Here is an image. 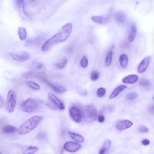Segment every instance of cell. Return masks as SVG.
I'll list each match as a JSON object with an SVG mask.
<instances>
[{
    "label": "cell",
    "mask_w": 154,
    "mask_h": 154,
    "mask_svg": "<svg viewBox=\"0 0 154 154\" xmlns=\"http://www.w3.org/2000/svg\"><path fill=\"white\" fill-rule=\"evenodd\" d=\"M88 61L87 57L85 55L83 56L80 61V64L81 67H82L83 68H86L88 66Z\"/></svg>",
    "instance_id": "obj_29"
},
{
    "label": "cell",
    "mask_w": 154,
    "mask_h": 154,
    "mask_svg": "<svg viewBox=\"0 0 154 154\" xmlns=\"http://www.w3.org/2000/svg\"><path fill=\"white\" fill-rule=\"evenodd\" d=\"M16 106V96L13 90H10L7 94L5 108L8 113H12Z\"/></svg>",
    "instance_id": "obj_4"
},
{
    "label": "cell",
    "mask_w": 154,
    "mask_h": 154,
    "mask_svg": "<svg viewBox=\"0 0 154 154\" xmlns=\"http://www.w3.org/2000/svg\"><path fill=\"white\" fill-rule=\"evenodd\" d=\"M99 73L96 70H93L90 74V79L91 81H97L99 79Z\"/></svg>",
    "instance_id": "obj_28"
},
{
    "label": "cell",
    "mask_w": 154,
    "mask_h": 154,
    "mask_svg": "<svg viewBox=\"0 0 154 154\" xmlns=\"http://www.w3.org/2000/svg\"><path fill=\"white\" fill-rule=\"evenodd\" d=\"M141 143L144 146H148L149 144H150V141L148 140V139H143L142 141H141Z\"/></svg>",
    "instance_id": "obj_34"
},
{
    "label": "cell",
    "mask_w": 154,
    "mask_h": 154,
    "mask_svg": "<svg viewBox=\"0 0 154 154\" xmlns=\"http://www.w3.org/2000/svg\"><path fill=\"white\" fill-rule=\"evenodd\" d=\"M67 63H68L67 59H66V58H63V59H61V60H60L59 61H58V62L55 64V67H56L57 69L61 70V69H64V68L66 66Z\"/></svg>",
    "instance_id": "obj_24"
},
{
    "label": "cell",
    "mask_w": 154,
    "mask_h": 154,
    "mask_svg": "<svg viewBox=\"0 0 154 154\" xmlns=\"http://www.w3.org/2000/svg\"><path fill=\"white\" fill-rule=\"evenodd\" d=\"M48 98L49 100L59 109L64 110L65 109V106L63 102L60 99H58L54 94L52 93H49Z\"/></svg>",
    "instance_id": "obj_10"
},
{
    "label": "cell",
    "mask_w": 154,
    "mask_h": 154,
    "mask_svg": "<svg viewBox=\"0 0 154 154\" xmlns=\"http://www.w3.org/2000/svg\"><path fill=\"white\" fill-rule=\"evenodd\" d=\"M26 84L29 88L34 90H39L40 89V86L37 83L32 81H28L26 82Z\"/></svg>",
    "instance_id": "obj_26"
},
{
    "label": "cell",
    "mask_w": 154,
    "mask_h": 154,
    "mask_svg": "<svg viewBox=\"0 0 154 154\" xmlns=\"http://www.w3.org/2000/svg\"><path fill=\"white\" fill-rule=\"evenodd\" d=\"M17 130V129L14 126L10 125H5L2 129V132L5 134H13L15 133Z\"/></svg>",
    "instance_id": "obj_16"
},
{
    "label": "cell",
    "mask_w": 154,
    "mask_h": 154,
    "mask_svg": "<svg viewBox=\"0 0 154 154\" xmlns=\"http://www.w3.org/2000/svg\"><path fill=\"white\" fill-rule=\"evenodd\" d=\"M84 114L85 119L89 121H94L97 117V109L93 104L86 105L84 107Z\"/></svg>",
    "instance_id": "obj_5"
},
{
    "label": "cell",
    "mask_w": 154,
    "mask_h": 154,
    "mask_svg": "<svg viewBox=\"0 0 154 154\" xmlns=\"http://www.w3.org/2000/svg\"><path fill=\"white\" fill-rule=\"evenodd\" d=\"M149 111H150L152 114H154V106H153V105H150V106L149 107Z\"/></svg>",
    "instance_id": "obj_40"
},
{
    "label": "cell",
    "mask_w": 154,
    "mask_h": 154,
    "mask_svg": "<svg viewBox=\"0 0 154 154\" xmlns=\"http://www.w3.org/2000/svg\"><path fill=\"white\" fill-rule=\"evenodd\" d=\"M150 60H151V57L150 56H147L141 60L137 69L138 72L139 73H143L146 72V70L149 67Z\"/></svg>",
    "instance_id": "obj_11"
},
{
    "label": "cell",
    "mask_w": 154,
    "mask_h": 154,
    "mask_svg": "<svg viewBox=\"0 0 154 154\" xmlns=\"http://www.w3.org/2000/svg\"><path fill=\"white\" fill-rule=\"evenodd\" d=\"M41 102L40 100L29 97L23 101L20 105V108L23 111L26 113H32L35 111L40 106Z\"/></svg>",
    "instance_id": "obj_3"
},
{
    "label": "cell",
    "mask_w": 154,
    "mask_h": 154,
    "mask_svg": "<svg viewBox=\"0 0 154 154\" xmlns=\"http://www.w3.org/2000/svg\"><path fill=\"white\" fill-rule=\"evenodd\" d=\"M126 85H120L119 86H118L117 87H116L113 91L111 93V94L109 96V99H114L115 97H116L120 93H121L122 91H123L126 88Z\"/></svg>",
    "instance_id": "obj_18"
},
{
    "label": "cell",
    "mask_w": 154,
    "mask_h": 154,
    "mask_svg": "<svg viewBox=\"0 0 154 154\" xmlns=\"http://www.w3.org/2000/svg\"><path fill=\"white\" fill-rule=\"evenodd\" d=\"M17 3L19 5H22L24 10V0H17Z\"/></svg>",
    "instance_id": "obj_39"
},
{
    "label": "cell",
    "mask_w": 154,
    "mask_h": 154,
    "mask_svg": "<svg viewBox=\"0 0 154 154\" xmlns=\"http://www.w3.org/2000/svg\"><path fill=\"white\" fill-rule=\"evenodd\" d=\"M139 78L137 75L135 74H132L129 75L125 78H123L122 82L125 84H135V82H137Z\"/></svg>",
    "instance_id": "obj_14"
},
{
    "label": "cell",
    "mask_w": 154,
    "mask_h": 154,
    "mask_svg": "<svg viewBox=\"0 0 154 154\" xmlns=\"http://www.w3.org/2000/svg\"><path fill=\"white\" fill-rule=\"evenodd\" d=\"M43 38L42 37H38L35 38L34 40H28L25 42L26 46H37L38 45H40Z\"/></svg>",
    "instance_id": "obj_23"
},
{
    "label": "cell",
    "mask_w": 154,
    "mask_h": 154,
    "mask_svg": "<svg viewBox=\"0 0 154 154\" xmlns=\"http://www.w3.org/2000/svg\"><path fill=\"white\" fill-rule=\"evenodd\" d=\"M69 115L71 119L76 123H79L82 119V112L80 109L75 106H72L69 108Z\"/></svg>",
    "instance_id": "obj_6"
},
{
    "label": "cell",
    "mask_w": 154,
    "mask_h": 154,
    "mask_svg": "<svg viewBox=\"0 0 154 154\" xmlns=\"http://www.w3.org/2000/svg\"><path fill=\"white\" fill-rule=\"evenodd\" d=\"M106 150H107L106 149H104L103 147H101L100 150H99V154H105Z\"/></svg>",
    "instance_id": "obj_38"
},
{
    "label": "cell",
    "mask_w": 154,
    "mask_h": 154,
    "mask_svg": "<svg viewBox=\"0 0 154 154\" xmlns=\"http://www.w3.org/2000/svg\"><path fill=\"white\" fill-rule=\"evenodd\" d=\"M63 148L68 152L74 153L79 150L81 148V145L75 142L67 141L64 143Z\"/></svg>",
    "instance_id": "obj_9"
},
{
    "label": "cell",
    "mask_w": 154,
    "mask_h": 154,
    "mask_svg": "<svg viewBox=\"0 0 154 154\" xmlns=\"http://www.w3.org/2000/svg\"><path fill=\"white\" fill-rule=\"evenodd\" d=\"M4 105V100L2 96L0 94V108H2Z\"/></svg>",
    "instance_id": "obj_37"
},
{
    "label": "cell",
    "mask_w": 154,
    "mask_h": 154,
    "mask_svg": "<svg viewBox=\"0 0 154 154\" xmlns=\"http://www.w3.org/2000/svg\"><path fill=\"white\" fill-rule=\"evenodd\" d=\"M139 84H140V85H141L142 87H148L150 86V85H151L148 79H144V78L141 79L139 81Z\"/></svg>",
    "instance_id": "obj_27"
},
{
    "label": "cell",
    "mask_w": 154,
    "mask_h": 154,
    "mask_svg": "<svg viewBox=\"0 0 154 154\" xmlns=\"http://www.w3.org/2000/svg\"><path fill=\"white\" fill-rule=\"evenodd\" d=\"M91 19L93 22L97 23V24H106L109 19L108 17H103V16H93L91 17Z\"/></svg>",
    "instance_id": "obj_15"
},
{
    "label": "cell",
    "mask_w": 154,
    "mask_h": 154,
    "mask_svg": "<svg viewBox=\"0 0 154 154\" xmlns=\"http://www.w3.org/2000/svg\"><path fill=\"white\" fill-rule=\"evenodd\" d=\"M18 35L20 40L24 41L27 38V31L25 28L23 26H20L18 29Z\"/></svg>",
    "instance_id": "obj_21"
},
{
    "label": "cell",
    "mask_w": 154,
    "mask_h": 154,
    "mask_svg": "<svg viewBox=\"0 0 154 154\" xmlns=\"http://www.w3.org/2000/svg\"><path fill=\"white\" fill-rule=\"evenodd\" d=\"M104 120H105V117L102 114H100L98 116V121H99V122L102 123V122H104Z\"/></svg>",
    "instance_id": "obj_36"
},
{
    "label": "cell",
    "mask_w": 154,
    "mask_h": 154,
    "mask_svg": "<svg viewBox=\"0 0 154 154\" xmlns=\"http://www.w3.org/2000/svg\"><path fill=\"white\" fill-rule=\"evenodd\" d=\"M45 84H46L48 85H49L54 91H55L57 93L61 94V93H63L66 91V87L64 86H63V85H61L60 84L58 83H52L50 81H48V79L46 78V77L45 78H44L43 79V81H42Z\"/></svg>",
    "instance_id": "obj_7"
},
{
    "label": "cell",
    "mask_w": 154,
    "mask_h": 154,
    "mask_svg": "<svg viewBox=\"0 0 154 154\" xmlns=\"http://www.w3.org/2000/svg\"><path fill=\"white\" fill-rule=\"evenodd\" d=\"M119 63L122 67L125 68L128 64V57L125 54H122L119 57Z\"/></svg>",
    "instance_id": "obj_20"
},
{
    "label": "cell",
    "mask_w": 154,
    "mask_h": 154,
    "mask_svg": "<svg viewBox=\"0 0 154 154\" xmlns=\"http://www.w3.org/2000/svg\"><path fill=\"white\" fill-rule=\"evenodd\" d=\"M69 135H70V137L74 140L75 141L78 142V143H83L84 141V137L78 134H76L74 132H69Z\"/></svg>",
    "instance_id": "obj_22"
},
{
    "label": "cell",
    "mask_w": 154,
    "mask_h": 154,
    "mask_svg": "<svg viewBox=\"0 0 154 154\" xmlns=\"http://www.w3.org/2000/svg\"><path fill=\"white\" fill-rule=\"evenodd\" d=\"M138 130H139L140 132H143V133H146V132H148V131H149L148 128H147V127H146V126H140V127L139 128Z\"/></svg>",
    "instance_id": "obj_33"
},
{
    "label": "cell",
    "mask_w": 154,
    "mask_h": 154,
    "mask_svg": "<svg viewBox=\"0 0 154 154\" xmlns=\"http://www.w3.org/2000/svg\"><path fill=\"white\" fill-rule=\"evenodd\" d=\"M10 57L14 61L19 62H24L28 60L30 58V55L27 52H23L22 54H16L10 52L9 54Z\"/></svg>",
    "instance_id": "obj_8"
},
{
    "label": "cell",
    "mask_w": 154,
    "mask_h": 154,
    "mask_svg": "<svg viewBox=\"0 0 154 154\" xmlns=\"http://www.w3.org/2000/svg\"><path fill=\"white\" fill-rule=\"evenodd\" d=\"M113 57V52L112 50H110L106 54V58H105V65L106 66L108 67L111 65L112 60Z\"/></svg>",
    "instance_id": "obj_25"
},
{
    "label": "cell",
    "mask_w": 154,
    "mask_h": 154,
    "mask_svg": "<svg viewBox=\"0 0 154 154\" xmlns=\"http://www.w3.org/2000/svg\"><path fill=\"white\" fill-rule=\"evenodd\" d=\"M0 154H2V153L0 152Z\"/></svg>",
    "instance_id": "obj_41"
},
{
    "label": "cell",
    "mask_w": 154,
    "mask_h": 154,
    "mask_svg": "<svg viewBox=\"0 0 154 154\" xmlns=\"http://www.w3.org/2000/svg\"><path fill=\"white\" fill-rule=\"evenodd\" d=\"M114 18L119 23H123L126 19V15L124 12L118 11L114 14Z\"/></svg>",
    "instance_id": "obj_19"
},
{
    "label": "cell",
    "mask_w": 154,
    "mask_h": 154,
    "mask_svg": "<svg viewBox=\"0 0 154 154\" xmlns=\"http://www.w3.org/2000/svg\"><path fill=\"white\" fill-rule=\"evenodd\" d=\"M43 117L35 115L25 120L17 129V132L20 135H24L34 130L42 120Z\"/></svg>",
    "instance_id": "obj_2"
},
{
    "label": "cell",
    "mask_w": 154,
    "mask_h": 154,
    "mask_svg": "<svg viewBox=\"0 0 154 154\" xmlns=\"http://www.w3.org/2000/svg\"><path fill=\"white\" fill-rule=\"evenodd\" d=\"M137 29L136 26L134 24L131 25L129 28V31L128 34V40L129 42H132L135 40L136 34H137Z\"/></svg>",
    "instance_id": "obj_17"
},
{
    "label": "cell",
    "mask_w": 154,
    "mask_h": 154,
    "mask_svg": "<svg viewBox=\"0 0 154 154\" xmlns=\"http://www.w3.org/2000/svg\"><path fill=\"white\" fill-rule=\"evenodd\" d=\"M72 29L73 25L71 23H67L63 25L58 32L45 41L42 46V51L43 52H46L54 46L67 40L72 33Z\"/></svg>",
    "instance_id": "obj_1"
},
{
    "label": "cell",
    "mask_w": 154,
    "mask_h": 154,
    "mask_svg": "<svg viewBox=\"0 0 154 154\" xmlns=\"http://www.w3.org/2000/svg\"><path fill=\"white\" fill-rule=\"evenodd\" d=\"M43 64L42 63H37V64L35 65V69L36 70H40L43 67Z\"/></svg>",
    "instance_id": "obj_35"
},
{
    "label": "cell",
    "mask_w": 154,
    "mask_h": 154,
    "mask_svg": "<svg viewBox=\"0 0 154 154\" xmlns=\"http://www.w3.org/2000/svg\"><path fill=\"white\" fill-rule=\"evenodd\" d=\"M133 123L129 120H122L118 122L116 124V128L119 131H123L131 128Z\"/></svg>",
    "instance_id": "obj_12"
},
{
    "label": "cell",
    "mask_w": 154,
    "mask_h": 154,
    "mask_svg": "<svg viewBox=\"0 0 154 154\" xmlns=\"http://www.w3.org/2000/svg\"><path fill=\"white\" fill-rule=\"evenodd\" d=\"M110 146H111V141L109 140H106L105 141L102 147L108 150L110 147Z\"/></svg>",
    "instance_id": "obj_32"
},
{
    "label": "cell",
    "mask_w": 154,
    "mask_h": 154,
    "mask_svg": "<svg viewBox=\"0 0 154 154\" xmlns=\"http://www.w3.org/2000/svg\"><path fill=\"white\" fill-rule=\"evenodd\" d=\"M106 93V90L103 87H100L97 90L96 94L99 97H102Z\"/></svg>",
    "instance_id": "obj_30"
},
{
    "label": "cell",
    "mask_w": 154,
    "mask_h": 154,
    "mask_svg": "<svg viewBox=\"0 0 154 154\" xmlns=\"http://www.w3.org/2000/svg\"><path fill=\"white\" fill-rule=\"evenodd\" d=\"M39 148L35 146H24L22 148V154H35Z\"/></svg>",
    "instance_id": "obj_13"
},
{
    "label": "cell",
    "mask_w": 154,
    "mask_h": 154,
    "mask_svg": "<svg viewBox=\"0 0 154 154\" xmlns=\"http://www.w3.org/2000/svg\"><path fill=\"white\" fill-rule=\"evenodd\" d=\"M153 100H154V96H153Z\"/></svg>",
    "instance_id": "obj_42"
},
{
    "label": "cell",
    "mask_w": 154,
    "mask_h": 154,
    "mask_svg": "<svg viewBox=\"0 0 154 154\" xmlns=\"http://www.w3.org/2000/svg\"><path fill=\"white\" fill-rule=\"evenodd\" d=\"M137 96H138V94L137 93L132 92V93H129L127 94L126 96V97L128 100H133V99H135L137 97Z\"/></svg>",
    "instance_id": "obj_31"
}]
</instances>
